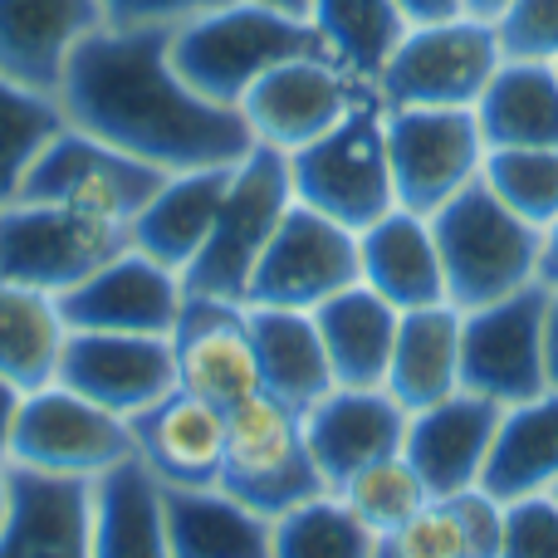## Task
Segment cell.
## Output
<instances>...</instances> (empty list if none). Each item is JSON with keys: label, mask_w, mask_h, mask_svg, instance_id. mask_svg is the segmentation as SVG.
I'll list each match as a JSON object with an SVG mask.
<instances>
[{"label": "cell", "mask_w": 558, "mask_h": 558, "mask_svg": "<svg viewBox=\"0 0 558 558\" xmlns=\"http://www.w3.org/2000/svg\"><path fill=\"white\" fill-rule=\"evenodd\" d=\"M289 206H294L289 157L255 143L251 153L231 167V186H226V196H221L211 235H206V245L196 251V260L182 270L186 294L245 304V284H251L255 265H260L265 245H270V235L279 231Z\"/></svg>", "instance_id": "obj_5"}, {"label": "cell", "mask_w": 558, "mask_h": 558, "mask_svg": "<svg viewBox=\"0 0 558 558\" xmlns=\"http://www.w3.org/2000/svg\"><path fill=\"white\" fill-rule=\"evenodd\" d=\"M432 231L446 270V299L461 314L500 304V299L539 284L544 231H534L524 216H514L485 186V177L465 192H456L441 211H432Z\"/></svg>", "instance_id": "obj_3"}, {"label": "cell", "mask_w": 558, "mask_h": 558, "mask_svg": "<svg viewBox=\"0 0 558 558\" xmlns=\"http://www.w3.org/2000/svg\"><path fill=\"white\" fill-rule=\"evenodd\" d=\"M397 10L407 15V25H432V20L465 15V0H397Z\"/></svg>", "instance_id": "obj_42"}, {"label": "cell", "mask_w": 558, "mask_h": 558, "mask_svg": "<svg viewBox=\"0 0 558 558\" xmlns=\"http://www.w3.org/2000/svg\"><path fill=\"white\" fill-rule=\"evenodd\" d=\"M172 69L221 108H241V98L265 78L275 64L299 54H328L304 15L260 5V0H226V5L192 15L167 39Z\"/></svg>", "instance_id": "obj_2"}, {"label": "cell", "mask_w": 558, "mask_h": 558, "mask_svg": "<svg viewBox=\"0 0 558 558\" xmlns=\"http://www.w3.org/2000/svg\"><path fill=\"white\" fill-rule=\"evenodd\" d=\"M104 29L98 0H0V74L54 94L74 49Z\"/></svg>", "instance_id": "obj_21"}, {"label": "cell", "mask_w": 558, "mask_h": 558, "mask_svg": "<svg viewBox=\"0 0 558 558\" xmlns=\"http://www.w3.org/2000/svg\"><path fill=\"white\" fill-rule=\"evenodd\" d=\"M294 202L348 231H367L397 206L392 162H387V108L377 88L357 98L353 113L333 123L318 143L289 153Z\"/></svg>", "instance_id": "obj_4"}, {"label": "cell", "mask_w": 558, "mask_h": 558, "mask_svg": "<svg viewBox=\"0 0 558 558\" xmlns=\"http://www.w3.org/2000/svg\"><path fill=\"white\" fill-rule=\"evenodd\" d=\"M485 147H558V69L505 59L475 104Z\"/></svg>", "instance_id": "obj_31"}, {"label": "cell", "mask_w": 558, "mask_h": 558, "mask_svg": "<svg viewBox=\"0 0 558 558\" xmlns=\"http://www.w3.org/2000/svg\"><path fill=\"white\" fill-rule=\"evenodd\" d=\"M314 324H318V338H324V353H328L338 387H383L387 383V363H392L402 308H392L383 294H373L357 279L343 294L324 299L314 308Z\"/></svg>", "instance_id": "obj_27"}, {"label": "cell", "mask_w": 558, "mask_h": 558, "mask_svg": "<svg viewBox=\"0 0 558 558\" xmlns=\"http://www.w3.org/2000/svg\"><path fill=\"white\" fill-rule=\"evenodd\" d=\"M348 284H357V231L294 202L245 284V304L314 314L324 299L343 294Z\"/></svg>", "instance_id": "obj_14"}, {"label": "cell", "mask_w": 558, "mask_h": 558, "mask_svg": "<svg viewBox=\"0 0 558 558\" xmlns=\"http://www.w3.org/2000/svg\"><path fill=\"white\" fill-rule=\"evenodd\" d=\"M549 387L558 392V289H549Z\"/></svg>", "instance_id": "obj_44"}, {"label": "cell", "mask_w": 558, "mask_h": 558, "mask_svg": "<svg viewBox=\"0 0 558 558\" xmlns=\"http://www.w3.org/2000/svg\"><path fill=\"white\" fill-rule=\"evenodd\" d=\"M308 25L328 54L367 84L383 74L392 49L412 29L397 0H308Z\"/></svg>", "instance_id": "obj_33"}, {"label": "cell", "mask_w": 558, "mask_h": 558, "mask_svg": "<svg viewBox=\"0 0 558 558\" xmlns=\"http://www.w3.org/2000/svg\"><path fill=\"white\" fill-rule=\"evenodd\" d=\"M383 387L407 412H422V407L461 392V308L456 304L407 308L402 324H397L392 363H387Z\"/></svg>", "instance_id": "obj_28"}, {"label": "cell", "mask_w": 558, "mask_h": 558, "mask_svg": "<svg viewBox=\"0 0 558 558\" xmlns=\"http://www.w3.org/2000/svg\"><path fill=\"white\" fill-rule=\"evenodd\" d=\"M88 558H172L162 485L137 456L88 485Z\"/></svg>", "instance_id": "obj_25"}, {"label": "cell", "mask_w": 558, "mask_h": 558, "mask_svg": "<svg viewBox=\"0 0 558 558\" xmlns=\"http://www.w3.org/2000/svg\"><path fill=\"white\" fill-rule=\"evenodd\" d=\"M505 5H510V0H465V15H475V20H495Z\"/></svg>", "instance_id": "obj_45"}, {"label": "cell", "mask_w": 558, "mask_h": 558, "mask_svg": "<svg viewBox=\"0 0 558 558\" xmlns=\"http://www.w3.org/2000/svg\"><path fill=\"white\" fill-rule=\"evenodd\" d=\"M162 177L167 172L118 153V147L104 143V137L64 123L54 143L35 157L20 196H29V202H64V206H78V211H88V216H104V221L128 226L147 206V196L162 186Z\"/></svg>", "instance_id": "obj_13"}, {"label": "cell", "mask_w": 558, "mask_h": 558, "mask_svg": "<svg viewBox=\"0 0 558 558\" xmlns=\"http://www.w3.org/2000/svg\"><path fill=\"white\" fill-rule=\"evenodd\" d=\"M549 495H554V500H558V485H554V490H549Z\"/></svg>", "instance_id": "obj_48"}, {"label": "cell", "mask_w": 558, "mask_h": 558, "mask_svg": "<svg viewBox=\"0 0 558 558\" xmlns=\"http://www.w3.org/2000/svg\"><path fill=\"white\" fill-rule=\"evenodd\" d=\"M245 318H251V343L260 363V392H270L294 412H308L328 387H338L308 308L245 304Z\"/></svg>", "instance_id": "obj_26"}, {"label": "cell", "mask_w": 558, "mask_h": 558, "mask_svg": "<svg viewBox=\"0 0 558 558\" xmlns=\"http://www.w3.org/2000/svg\"><path fill=\"white\" fill-rule=\"evenodd\" d=\"M505 59H539L558 64V0H510L495 15Z\"/></svg>", "instance_id": "obj_38"}, {"label": "cell", "mask_w": 558, "mask_h": 558, "mask_svg": "<svg viewBox=\"0 0 558 558\" xmlns=\"http://www.w3.org/2000/svg\"><path fill=\"white\" fill-rule=\"evenodd\" d=\"M500 412H505L500 402H490V397H481V392H465V387L441 397V402L422 407V412H412L402 456L416 465V475L426 481L432 500L481 485Z\"/></svg>", "instance_id": "obj_20"}, {"label": "cell", "mask_w": 558, "mask_h": 558, "mask_svg": "<svg viewBox=\"0 0 558 558\" xmlns=\"http://www.w3.org/2000/svg\"><path fill=\"white\" fill-rule=\"evenodd\" d=\"M64 338L69 324L54 294L0 279V377H10L25 392L54 383Z\"/></svg>", "instance_id": "obj_32"}, {"label": "cell", "mask_w": 558, "mask_h": 558, "mask_svg": "<svg viewBox=\"0 0 558 558\" xmlns=\"http://www.w3.org/2000/svg\"><path fill=\"white\" fill-rule=\"evenodd\" d=\"M407 422L412 412L387 387H328L304 412V441L324 485L338 490L363 465L402 456Z\"/></svg>", "instance_id": "obj_18"}, {"label": "cell", "mask_w": 558, "mask_h": 558, "mask_svg": "<svg viewBox=\"0 0 558 558\" xmlns=\"http://www.w3.org/2000/svg\"><path fill=\"white\" fill-rule=\"evenodd\" d=\"M377 534L333 490L270 520V558H373Z\"/></svg>", "instance_id": "obj_34"}, {"label": "cell", "mask_w": 558, "mask_h": 558, "mask_svg": "<svg viewBox=\"0 0 558 558\" xmlns=\"http://www.w3.org/2000/svg\"><path fill=\"white\" fill-rule=\"evenodd\" d=\"M167 39L172 29H94L69 59L59 108L157 172L235 167L255 147L241 108L206 104L172 69Z\"/></svg>", "instance_id": "obj_1"}, {"label": "cell", "mask_w": 558, "mask_h": 558, "mask_svg": "<svg viewBox=\"0 0 558 558\" xmlns=\"http://www.w3.org/2000/svg\"><path fill=\"white\" fill-rule=\"evenodd\" d=\"M481 177L534 231L558 221V147H490Z\"/></svg>", "instance_id": "obj_37"}, {"label": "cell", "mask_w": 558, "mask_h": 558, "mask_svg": "<svg viewBox=\"0 0 558 558\" xmlns=\"http://www.w3.org/2000/svg\"><path fill=\"white\" fill-rule=\"evenodd\" d=\"M133 451L167 490H216L226 465V412L182 387L133 416Z\"/></svg>", "instance_id": "obj_19"}, {"label": "cell", "mask_w": 558, "mask_h": 558, "mask_svg": "<svg viewBox=\"0 0 558 558\" xmlns=\"http://www.w3.org/2000/svg\"><path fill=\"white\" fill-rule=\"evenodd\" d=\"M64 123L69 118L54 94H39L0 74V206L20 196L35 157L54 143Z\"/></svg>", "instance_id": "obj_35"}, {"label": "cell", "mask_w": 558, "mask_h": 558, "mask_svg": "<svg viewBox=\"0 0 558 558\" xmlns=\"http://www.w3.org/2000/svg\"><path fill=\"white\" fill-rule=\"evenodd\" d=\"M133 426L78 397L64 383H45L25 392L10 441V465L59 481H98L113 465L133 461Z\"/></svg>", "instance_id": "obj_9"}, {"label": "cell", "mask_w": 558, "mask_h": 558, "mask_svg": "<svg viewBox=\"0 0 558 558\" xmlns=\"http://www.w3.org/2000/svg\"><path fill=\"white\" fill-rule=\"evenodd\" d=\"M500 558H558V500L554 495L505 500Z\"/></svg>", "instance_id": "obj_39"}, {"label": "cell", "mask_w": 558, "mask_h": 558, "mask_svg": "<svg viewBox=\"0 0 558 558\" xmlns=\"http://www.w3.org/2000/svg\"><path fill=\"white\" fill-rule=\"evenodd\" d=\"M226 186H231V167L167 172L162 186L147 196V206L128 221V245L182 275L196 260V251L206 245V235H211Z\"/></svg>", "instance_id": "obj_24"}, {"label": "cell", "mask_w": 558, "mask_h": 558, "mask_svg": "<svg viewBox=\"0 0 558 558\" xmlns=\"http://www.w3.org/2000/svg\"><path fill=\"white\" fill-rule=\"evenodd\" d=\"M260 5H275V10H289V15H304L308 20V0H260Z\"/></svg>", "instance_id": "obj_46"}, {"label": "cell", "mask_w": 558, "mask_h": 558, "mask_svg": "<svg viewBox=\"0 0 558 558\" xmlns=\"http://www.w3.org/2000/svg\"><path fill=\"white\" fill-rule=\"evenodd\" d=\"M554 69H558V64H554Z\"/></svg>", "instance_id": "obj_49"}, {"label": "cell", "mask_w": 558, "mask_h": 558, "mask_svg": "<svg viewBox=\"0 0 558 558\" xmlns=\"http://www.w3.org/2000/svg\"><path fill=\"white\" fill-rule=\"evenodd\" d=\"M88 485L10 465L0 558H88Z\"/></svg>", "instance_id": "obj_23"}, {"label": "cell", "mask_w": 558, "mask_h": 558, "mask_svg": "<svg viewBox=\"0 0 558 558\" xmlns=\"http://www.w3.org/2000/svg\"><path fill=\"white\" fill-rule=\"evenodd\" d=\"M123 245L128 226L88 216L78 206L29 202V196L0 206V279L39 289V294H69Z\"/></svg>", "instance_id": "obj_8"}, {"label": "cell", "mask_w": 558, "mask_h": 558, "mask_svg": "<svg viewBox=\"0 0 558 558\" xmlns=\"http://www.w3.org/2000/svg\"><path fill=\"white\" fill-rule=\"evenodd\" d=\"M172 353H177V387L216 402L221 412H231V407L251 402L260 392V363H255L245 304L186 294L182 318L172 328Z\"/></svg>", "instance_id": "obj_17"}, {"label": "cell", "mask_w": 558, "mask_h": 558, "mask_svg": "<svg viewBox=\"0 0 558 558\" xmlns=\"http://www.w3.org/2000/svg\"><path fill=\"white\" fill-rule=\"evenodd\" d=\"M98 5H104V25L113 29H177L226 0H98Z\"/></svg>", "instance_id": "obj_40"}, {"label": "cell", "mask_w": 558, "mask_h": 558, "mask_svg": "<svg viewBox=\"0 0 558 558\" xmlns=\"http://www.w3.org/2000/svg\"><path fill=\"white\" fill-rule=\"evenodd\" d=\"M485 153L475 108H387V162L407 211H441L456 192L481 182Z\"/></svg>", "instance_id": "obj_11"}, {"label": "cell", "mask_w": 558, "mask_h": 558, "mask_svg": "<svg viewBox=\"0 0 558 558\" xmlns=\"http://www.w3.org/2000/svg\"><path fill=\"white\" fill-rule=\"evenodd\" d=\"M549 289L520 294L461 314V387L500 407L549 392Z\"/></svg>", "instance_id": "obj_10"}, {"label": "cell", "mask_w": 558, "mask_h": 558, "mask_svg": "<svg viewBox=\"0 0 558 558\" xmlns=\"http://www.w3.org/2000/svg\"><path fill=\"white\" fill-rule=\"evenodd\" d=\"M5 510H10V471H0V524H5Z\"/></svg>", "instance_id": "obj_47"}, {"label": "cell", "mask_w": 558, "mask_h": 558, "mask_svg": "<svg viewBox=\"0 0 558 558\" xmlns=\"http://www.w3.org/2000/svg\"><path fill=\"white\" fill-rule=\"evenodd\" d=\"M357 279L373 294H383L392 308H402V314L426 304H451L432 216L392 206L383 221L357 231Z\"/></svg>", "instance_id": "obj_22"}, {"label": "cell", "mask_w": 558, "mask_h": 558, "mask_svg": "<svg viewBox=\"0 0 558 558\" xmlns=\"http://www.w3.org/2000/svg\"><path fill=\"white\" fill-rule=\"evenodd\" d=\"M20 402H25V387H15L10 377H0V471H10V441H15Z\"/></svg>", "instance_id": "obj_41"}, {"label": "cell", "mask_w": 558, "mask_h": 558, "mask_svg": "<svg viewBox=\"0 0 558 558\" xmlns=\"http://www.w3.org/2000/svg\"><path fill=\"white\" fill-rule=\"evenodd\" d=\"M167 544L172 558H270V520L216 490H167Z\"/></svg>", "instance_id": "obj_30"}, {"label": "cell", "mask_w": 558, "mask_h": 558, "mask_svg": "<svg viewBox=\"0 0 558 558\" xmlns=\"http://www.w3.org/2000/svg\"><path fill=\"white\" fill-rule=\"evenodd\" d=\"M221 490L265 520H279L284 510L324 495L328 485L304 441V412L275 402L270 392H255L251 402L231 407L226 412Z\"/></svg>", "instance_id": "obj_6"}, {"label": "cell", "mask_w": 558, "mask_h": 558, "mask_svg": "<svg viewBox=\"0 0 558 558\" xmlns=\"http://www.w3.org/2000/svg\"><path fill=\"white\" fill-rule=\"evenodd\" d=\"M539 284L558 289V221L544 231V245H539Z\"/></svg>", "instance_id": "obj_43"}, {"label": "cell", "mask_w": 558, "mask_h": 558, "mask_svg": "<svg viewBox=\"0 0 558 558\" xmlns=\"http://www.w3.org/2000/svg\"><path fill=\"white\" fill-rule=\"evenodd\" d=\"M186 304V284L177 270L157 265L153 255L123 251L108 265H98L88 279H78L69 294H59V314L69 328L84 333H157L172 338Z\"/></svg>", "instance_id": "obj_16"}, {"label": "cell", "mask_w": 558, "mask_h": 558, "mask_svg": "<svg viewBox=\"0 0 558 558\" xmlns=\"http://www.w3.org/2000/svg\"><path fill=\"white\" fill-rule=\"evenodd\" d=\"M481 485L495 500L549 495L558 485V392L554 387L500 412Z\"/></svg>", "instance_id": "obj_29"}, {"label": "cell", "mask_w": 558, "mask_h": 558, "mask_svg": "<svg viewBox=\"0 0 558 558\" xmlns=\"http://www.w3.org/2000/svg\"><path fill=\"white\" fill-rule=\"evenodd\" d=\"M333 495L377 534V539H383V534H397L416 510L432 505V490H426V481L416 475V465L407 461V456H387V461L363 465V471L348 475Z\"/></svg>", "instance_id": "obj_36"}, {"label": "cell", "mask_w": 558, "mask_h": 558, "mask_svg": "<svg viewBox=\"0 0 558 558\" xmlns=\"http://www.w3.org/2000/svg\"><path fill=\"white\" fill-rule=\"evenodd\" d=\"M500 64L495 20L451 15L407 29L373 88L383 108H475Z\"/></svg>", "instance_id": "obj_7"}, {"label": "cell", "mask_w": 558, "mask_h": 558, "mask_svg": "<svg viewBox=\"0 0 558 558\" xmlns=\"http://www.w3.org/2000/svg\"><path fill=\"white\" fill-rule=\"evenodd\" d=\"M54 383L74 387L78 397L98 402L104 412L143 416L177 387V353L172 338L157 333H84L69 328L64 353H59Z\"/></svg>", "instance_id": "obj_15"}, {"label": "cell", "mask_w": 558, "mask_h": 558, "mask_svg": "<svg viewBox=\"0 0 558 558\" xmlns=\"http://www.w3.org/2000/svg\"><path fill=\"white\" fill-rule=\"evenodd\" d=\"M367 94H373V84L348 74L333 54H299L275 64L265 78H255V88L241 98V118L255 143L289 157L318 143L333 123H343L357 98Z\"/></svg>", "instance_id": "obj_12"}]
</instances>
